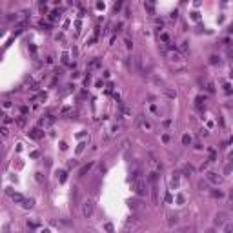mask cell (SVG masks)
I'll return each instance as SVG.
<instances>
[{
	"label": "cell",
	"instance_id": "obj_1",
	"mask_svg": "<svg viewBox=\"0 0 233 233\" xmlns=\"http://www.w3.org/2000/svg\"><path fill=\"white\" fill-rule=\"evenodd\" d=\"M133 190H135L137 195H146V193H148V184H146L144 180H140V178H138V180L133 182Z\"/></svg>",
	"mask_w": 233,
	"mask_h": 233
},
{
	"label": "cell",
	"instance_id": "obj_2",
	"mask_svg": "<svg viewBox=\"0 0 233 233\" xmlns=\"http://www.w3.org/2000/svg\"><path fill=\"white\" fill-rule=\"evenodd\" d=\"M93 211H95V202H93V200H86L82 204V215L87 219V217L93 215Z\"/></svg>",
	"mask_w": 233,
	"mask_h": 233
},
{
	"label": "cell",
	"instance_id": "obj_3",
	"mask_svg": "<svg viewBox=\"0 0 233 233\" xmlns=\"http://www.w3.org/2000/svg\"><path fill=\"white\" fill-rule=\"evenodd\" d=\"M226 219H228L226 213H217V215H215V224H217V226H222V224L226 222Z\"/></svg>",
	"mask_w": 233,
	"mask_h": 233
},
{
	"label": "cell",
	"instance_id": "obj_4",
	"mask_svg": "<svg viewBox=\"0 0 233 233\" xmlns=\"http://www.w3.org/2000/svg\"><path fill=\"white\" fill-rule=\"evenodd\" d=\"M206 177H208V180H210V182H213V184H219V182H220V177L217 175V173H213V171H210Z\"/></svg>",
	"mask_w": 233,
	"mask_h": 233
},
{
	"label": "cell",
	"instance_id": "obj_5",
	"mask_svg": "<svg viewBox=\"0 0 233 233\" xmlns=\"http://www.w3.org/2000/svg\"><path fill=\"white\" fill-rule=\"evenodd\" d=\"M53 122H55V117H51V115H49V117H46V118H42V120L38 122V124H40V126H51Z\"/></svg>",
	"mask_w": 233,
	"mask_h": 233
},
{
	"label": "cell",
	"instance_id": "obj_6",
	"mask_svg": "<svg viewBox=\"0 0 233 233\" xmlns=\"http://www.w3.org/2000/svg\"><path fill=\"white\" fill-rule=\"evenodd\" d=\"M11 199H13L15 202H24V200H26V199L20 195V193H11Z\"/></svg>",
	"mask_w": 233,
	"mask_h": 233
},
{
	"label": "cell",
	"instance_id": "obj_7",
	"mask_svg": "<svg viewBox=\"0 0 233 233\" xmlns=\"http://www.w3.org/2000/svg\"><path fill=\"white\" fill-rule=\"evenodd\" d=\"M91 166H93V162H89V164H86V166H82V170H80V177H84L86 173L91 170Z\"/></svg>",
	"mask_w": 233,
	"mask_h": 233
},
{
	"label": "cell",
	"instance_id": "obj_8",
	"mask_svg": "<svg viewBox=\"0 0 233 233\" xmlns=\"http://www.w3.org/2000/svg\"><path fill=\"white\" fill-rule=\"evenodd\" d=\"M29 137H31V138H40L42 137V131L40 130H33L31 133H29Z\"/></svg>",
	"mask_w": 233,
	"mask_h": 233
},
{
	"label": "cell",
	"instance_id": "obj_9",
	"mask_svg": "<svg viewBox=\"0 0 233 233\" xmlns=\"http://www.w3.org/2000/svg\"><path fill=\"white\" fill-rule=\"evenodd\" d=\"M33 204H35V200H33V199H26V200L22 202V206H24V208H33Z\"/></svg>",
	"mask_w": 233,
	"mask_h": 233
},
{
	"label": "cell",
	"instance_id": "obj_10",
	"mask_svg": "<svg viewBox=\"0 0 233 233\" xmlns=\"http://www.w3.org/2000/svg\"><path fill=\"white\" fill-rule=\"evenodd\" d=\"M211 193V197H215V199H222L224 197V193L222 191H217V190H213V191H210Z\"/></svg>",
	"mask_w": 233,
	"mask_h": 233
},
{
	"label": "cell",
	"instance_id": "obj_11",
	"mask_svg": "<svg viewBox=\"0 0 233 233\" xmlns=\"http://www.w3.org/2000/svg\"><path fill=\"white\" fill-rule=\"evenodd\" d=\"M168 222H170V226L177 224V222H178V217H177V215H173V213H171V215H170V220H168Z\"/></svg>",
	"mask_w": 233,
	"mask_h": 233
},
{
	"label": "cell",
	"instance_id": "obj_12",
	"mask_svg": "<svg viewBox=\"0 0 233 233\" xmlns=\"http://www.w3.org/2000/svg\"><path fill=\"white\" fill-rule=\"evenodd\" d=\"M193 171H195V170H193V166H191V164H186V166H184V173H188V175H191Z\"/></svg>",
	"mask_w": 233,
	"mask_h": 233
},
{
	"label": "cell",
	"instance_id": "obj_13",
	"mask_svg": "<svg viewBox=\"0 0 233 233\" xmlns=\"http://www.w3.org/2000/svg\"><path fill=\"white\" fill-rule=\"evenodd\" d=\"M208 188H210V186H208V182H204V180H200V182H199V190H202V191L206 190V191H208Z\"/></svg>",
	"mask_w": 233,
	"mask_h": 233
},
{
	"label": "cell",
	"instance_id": "obj_14",
	"mask_svg": "<svg viewBox=\"0 0 233 233\" xmlns=\"http://www.w3.org/2000/svg\"><path fill=\"white\" fill-rule=\"evenodd\" d=\"M130 206L133 208V210H138V208H140V202H138V200H131Z\"/></svg>",
	"mask_w": 233,
	"mask_h": 233
},
{
	"label": "cell",
	"instance_id": "obj_15",
	"mask_svg": "<svg viewBox=\"0 0 233 233\" xmlns=\"http://www.w3.org/2000/svg\"><path fill=\"white\" fill-rule=\"evenodd\" d=\"M170 58L171 60H180V55L178 53H170Z\"/></svg>",
	"mask_w": 233,
	"mask_h": 233
},
{
	"label": "cell",
	"instance_id": "obj_16",
	"mask_svg": "<svg viewBox=\"0 0 233 233\" xmlns=\"http://www.w3.org/2000/svg\"><path fill=\"white\" fill-rule=\"evenodd\" d=\"M7 135H9V130H7V126H2V137L6 138Z\"/></svg>",
	"mask_w": 233,
	"mask_h": 233
},
{
	"label": "cell",
	"instance_id": "obj_17",
	"mask_svg": "<svg viewBox=\"0 0 233 233\" xmlns=\"http://www.w3.org/2000/svg\"><path fill=\"white\" fill-rule=\"evenodd\" d=\"M17 124H18V126H24V124H26V118H24V117H18V118H17Z\"/></svg>",
	"mask_w": 233,
	"mask_h": 233
},
{
	"label": "cell",
	"instance_id": "obj_18",
	"mask_svg": "<svg viewBox=\"0 0 233 233\" xmlns=\"http://www.w3.org/2000/svg\"><path fill=\"white\" fill-rule=\"evenodd\" d=\"M144 7L148 9V11H150V13H153V11H155V7H153V4H144Z\"/></svg>",
	"mask_w": 233,
	"mask_h": 233
},
{
	"label": "cell",
	"instance_id": "obj_19",
	"mask_svg": "<svg viewBox=\"0 0 233 233\" xmlns=\"http://www.w3.org/2000/svg\"><path fill=\"white\" fill-rule=\"evenodd\" d=\"M182 142H184V144H190V142H191L190 135H184V137H182Z\"/></svg>",
	"mask_w": 233,
	"mask_h": 233
},
{
	"label": "cell",
	"instance_id": "obj_20",
	"mask_svg": "<svg viewBox=\"0 0 233 233\" xmlns=\"http://www.w3.org/2000/svg\"><path fill=\"white\" fill-rule=\"evenodd\" d=\"M208 91H210V93L215 91V87H213V82H208Z\"/></svg>",
	"mask_w": 233,
	"mask_h": 233
},
{
	"label": "cell",
	"instance_id": "obj_21",
	"mask_svg": "<svg viewBox=\"0 0 233 233\" xmlns=\"http://www.w3.org/2000/svg\"><path fill=\"white\" fill-rule=\"evenodd\" d=\"M210 62H211V64H217V62L220 64V58H219V57H211V60H210Z\"/></svg>",
	"mask_w": 233,
	"mask_h": 233
},
{
	"label": "cell",
	"instance_id": "obj_22",
	"mask_svg": "<svg viewBox=\"0 0 233 233\" xmlns=\"http://www.w3.org/2000/svg\"><path fill=\"white\" fill-rule=\"evenodd\" d=\"M226 233H233V224H228L226 226Z\"/></svg>",
	"mask_w": 233,
	"mask_h": 233
},
{
	"label": "cell",
	"instance_id": "obj_23",
	"mask_svg": "<svg viewBox=\"0 0 233 233\" xmlns=\"http://www.w3.org/2000/svg\"><path fill=\"white\" fill-rule=\"evenodd\" d=\"M62 62H64V64H67V62H69V58H67V53H64V55H62Z\"/></svg>",
	"mask_w": 233,
	"mask_h": 233
},
{
	"label": "cell",
	"instance_id": "obj_24",
	"mask_svg": "<svg viewBox=\"0 0 233 233\" xmlns=\"http://www.w3.org/2000/svg\"><path fill=\"white\" fill-rule=\"evenodd\" d=\"M9 122H11V117H9V115H4V124H9Z\"/></svg>",
	"mask_w": 233,
	"mask_h": 233
},
{
	"label": "cell",
	"instance_id": "obj_25",
	"mask_svg": "<svg viewBox=\"0 0 233 233\" xmlns=\"http://www.w3.org/2000/svg\"><path fill=\"white\" fill-rule=\"evenodd\" d=\"M58 175H60V182H64V180H66V173H64V171H60Z\"/></svg>",
	"mask_w": 233,
	"mask_h": 233
},
{
	"label": "cell",
	"instance_id": "obj_26",
	"mask_svg": "<svg viewBox=\"0 0 233 233\" xmlns=\"http://www.w3.org/2000/svg\"><path fill=\"white\" fill-rule=\"evenodd\" d=\"M98 66V60H93L91 64H89V67H97Z\"/></svg>",
	"mask_w": 233,
	"mask_h": 233
},
{
	"label": "cell",
	"instance_id": "obj_27",
	"mask_svg": "<svg viewBox=\"0 0 233 233\" xmlns=\"http://www.w3.org/2000/svg\"><path fill=\"white\" fill-rule=\"evenodd\" d=\"M69 111H71V107H69V106H66V107H62V113H69Z\"/></svg>",
	"mask_w": 233,
	"mask_h": 233
},
{
	"label": "cell",
	"instance_id": "obj_28",
	"mask_svg": "<svg viewBox=\"0 0 233 233\" xmlns=\"http://www.w3.org/2000/svg\"><path fill=\"white\" fill-rule=\"evenodd\" d=\"M106 230L109 231V233H113V226H111V224H106Z\"/></svg>",
	"mask_w": 233,
	"mask_h": 233
},
{
	"label": "cell",
	"instance_id": "obj_29",
	"mask_svg": "<svg viewBox=\"0 0 233 233\" xmlns=\"http://www.w3.org/2000/svg\"><path fill=\"white\" fill-rule=\"evenodd\" d=\"M230 160H231V162H233V151H231V153H230Z\"/></svg>",
	"mask_w": 233,
	"mask_h": 233
}]
</instances>
